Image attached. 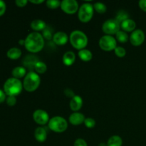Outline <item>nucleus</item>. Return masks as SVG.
Returning a JSON list of instances; mask_svg holds the SVG:
<instances>
[{
    "label": "nucleus",
    "mask_w": 146,
    "mask_h": 146,
    "mask_svg": "<svg viewBox=\"0 0 146 146\" xmlns=\"http://www.w3.org/2000/svg\"><path fill=\"white\" fill-rule=\"evenodd\" d=\"M24 41V46L26 49L33 54L40 52L44 48L45 44V40L42 34L35 31L28 34Z\"/></svg>",
    "instance_id": "f257e3e1"
},
{
    "label": "nucleus",
    "mask_w": 146,
    "mask_h": 146,
    "mask_svg": "<svg viewBox=\"0 0 146 146\" xmlns=\"http://www.w3.org/2000/svg\"><path fill=\"white\" fill-rule=\"evenodd\" d=\"M69 41L71 46L76 49L80 50L86 48L88 45V38L86 34L80 30H74L69 36Z\"/></svg>",
    "instance_id": "f03ea898"
},
{
    "label": "nucleus",
    "mask_w": 146,
    "mask_h": 146,
    "mask_svg": "<svg viewBox=\"0 0 146 146\" xmlns=\"http://www.w3.org/2000/svg\"><path fill=\"white\" fill-rule=\"evenodd\" d=\"M23 83L19 79L11 77L8 78L4 84V91L7 96H17L22 91Z\"/></svg>",
    "instance_id": "7ed1b4c3"
},
{
    "label": "nucleus",
    "mask_w": 146,
    "mask_h": 146,
    "mask_svg": "<svg viewBox=\"0 0 146 146\" xmlns=\"http://www.w3.org/2000/svg\"><path fill=\"white\" fill-rule=\"evenodd\" d=\"M41 78L39 75L34 71H30L26 75L23 81V87L27 92H34L39 87Z\"/></svg>",
    "instance_id": "20e7f679"
},
{
    "label": "nucleus",
    "mask_w": 146,
    "mask_h": 146,
    "mask_svg": "<svg viewBox=\"0 0 146 146\" xmlns=\"http://www.w3.org/2000/svg\"><path fill=\"white\" fill-rule=\"evenodd\" d=\"M48 126L53 132L61 133L66 131L68 128V122L64 117L54 116L50 118Z\"/></svg>",
    "instance_id": "39448f33"
},
{
    "label": "nucleus",
    "mask_w": 146,
    "mask_h": 146,
    "mask_svg": "<svg viewBox=\"0 0 146 146\" xmlns=\"http://www.w3.org/2000/svg\"><path fill=\"white\" fill-rule=\"evenodd\" d=\"M94 13V4L86 2L80 6L78 11V17L80 21L87 23L91 21Z\"/></svg>",
    "instance_id": "423d86ee"
},
{
    "label": "nucleus",
    "mask_w": 146,
    "mask_h": 146,
    "mask_svg": "<svg viewBox=\"0 0 146 146\" xmlns=\"http://www.w3.org/2000/svg\"><path fill=\"white\" fill-rule=\"evenodd\" d=\"M121 30V24L115 19H109L104 21L102 25V31L106 35L113 36Z\"/></svg>",
    "instance_id": "0eeeda50"
},
{
    "label": "nucleus",
    "mask_w": 146,
    "mask_h": 146,
    "mask_svg": "<svg viewBox=\"0 0 146 146\" xmlns=\"http://www.w3.org/2000/svg\"><path fill=\"white\" fill-rule=\"evenodd\" d=\"M100 48L104 51H111L115 50L117 46V41L113 36L104 35L100 38L98 41Z\"/></svg>",
    "instance_id": "6e6552de"
},
{
    "label": "nucleus",
    "mask_w": 146,
    "mask_h": 146,
    "mask_svg": "<svg viewBox=\"0 0 146 146\" xmlns=\"http://www.w3.org/2000/svg\"><path fill=\"white\" fill-rule=\"evenodd\" d=\"M61 9L67 14H74L78 11L79 6L76 0H63L61 3Z\"/></svg>",
    "instance_id": "1a4fd4ad"
},
{
    "label": "nucleus",
    "mask_w": 146,
    "mask_h": 146,
    "mask_svg": "<svg viewBox=\"0 0 146 146\" xmlns=\"http://www.w3.org/2000/svg\"><path fill=\"white\" fill-rule=\"evenodd\" d=\"M33 119L38 125H44L48 123L50 118L46 111L42 109H37L33 113Z\"/></svg>",
    "instance_id": "9d476101"
},
{
    "label": "nucleus",
    "mask_w": 146,
    "mask_h": 146,
    "mask_svg": "<svg viewBox=\"0 0 146 146\" xmlns=\"http://www.w3.org/2000/svg\"><path fill=\"white\" fill-rule=\"evenodd\" d=\"M145 33L141 29H135L131 33L129 36V41L134 46H139L145 41Z\"/></svg>",
    "instance_id": "9b49d317"
},
{
    "label": "nucleus",
    "mask_w": 146,
    "mask_h": 146,
    "mask_svg": "<svg viewBox=\"0 0 146 146\" xmlns=\"http://www.w3.org/2000/svg\"><path fill=\"white\" fill-rule=\"evenodd\" d=\"M53 41L58 46H64L69 40L66 33L64 31H58L53 35Z\"/></svg>",
    "instance_id": "f8f14e48"
},
{
    "label": "nucleus",
    "mask_w": 146,
    "mask_h": 146,
    "mask_svg": "<svg viewBox=\"0 0 146 146\" xmlns=\"http://www.w3.org/2000/svg\"><path fill=\"white\" fill-rule=\"evenodd\" d=\"M84 104L82 98L78 95H74L70 101V108L74 112H78L81 109Z\"/></svg>",
    "instance_id": "ddd939ff"
},
{
    "label": "nucleus",
    "mask_w": 146,
    "mask_h": 146,
    "mask_svg": "<svg viewBox=\"0 0 146 146\" xmlns=\"http://www.w3.org/2000/svg\"><path fill=\"white\" fill-rule=\"evenodd\" d=\"M86 118L82 113L74 112L70 115L68 121L73 125H79L84 123Z\"/></svg>",
    "instance_id": "4468645a"
},
{
    "label": "nucleus",
    "mask_w": 146,
    "mask_h": 146,
    "mask_svg": "<svg viewBox=\"0 0 146 146\" xmlns=\"http://www.w3.org/2000/svg\"><path fill=\"white\" fill-rule=\"evenodd\" d=\"M121 29L125 32H131L136 29V23L133 19H128L121 24Z\"/></svg>",
    "instance_id": "2eb2a0df"
},
{
    "label": "nucleus",
    "mask_w": 146,
    "mask_h": 146,
    "mask_svg": "<svg viewBox=\"0 0 146 146\" xmlns=\"http://www.w3.org/2000/svg\"><path fill=\"white\" fill-rule=\"evenodd\" d=\"M34 138L38 143L45 142L47 138V132L43 127H37L34 131Z\"/></svg>",
    "instance_id": "dca6fc26"
},
{
    "label": "nucleus",
    "mask_w": 146,
    "mask_h": 146,
    "mask_svg": "<svg viewBox=\"0 0 146 146\" xmlns=\"http://www.w3.org/2000/svg\"><path fill=\"white\" fill-rule=\"evenodd\" d=\"M76 61V54L74 51H68L64 54L62 57V61L64 65L67 66L73 65Z\"/></svg>",
    "instance_id": "f3484780"
},
{
    "label": "nucleus",
    "mask_w": 146,
    "mask_h": 146,
    "mask_svg": "<svg viewBox=\"0 0 146 146\" xmlns=\"http://www.w3.org/2000/svg\"><path fill=\"white\" fill-rule=\"evenodd\" d=\"M46 27V22L41 19H35L31 21V28L35 32L43 31Z\"/></svg>",
    "instance_id": "a211bd4d"
},
{
    "label": "nucleus",
    "mask_w": 146,
    "mask_h": 146,
    "mask_svg": "<svg viewBox=\"0 0 146 146\" xmlns=\"http://www.w3.org/2000/svg\"><path fill=\"white\" fill-rule=\"evenodd\" d=\"M21 54H22L21 50L17 47H12L9 48L7 53V57L11 60L19 59L21 56Z\"/></svg>",
    "instance_id": "6ab92c4d"
},
{
    "label": "nucleus",
    "mask_w": 146,
    "mask_h": 146,
    "mask_svg": "<svg viewBox=\"0 0 146 146\" xmlns=\"http://www.w3.org/2000/svg\"><path fill=\"white\" fill-rule=\"evenodd\" d=\"M11 74L14 78L20 79L21 78H24L27 75V69L24 66H17L13 68L11 71Z\"/></svg>",
    "instance_id": "aec40b11"
},
{
    "label": "nucleus",
    "mask_w": 146,
    "mask_h": 146,
    "mask_svg": "<svg viewBox=\"0 0 146 146\" xmlns=\"http://www.w3.org/2000/svg\"><path fill=\"white\" fill-rule=\"evenodd\" d=\"M78 55L80 59L83 61H85V62L90 61L93 58L92 52L87 48H84V49L78 51Z\"/></svg>",
    "instance_id": "412c9836"
},
{
    "label": "nucleus",
    "mask_w": 146,
    "mask_h": 146,
    "mask_svg": "<svg viewBox=\"0 0 146 146\" xmlns=\"http://www.w3.org/2000/svg\"><path fill=\"white\" fill-rule=\"evenodd\" d=\"M107 146H122L123 140L121 136L118 135H114L108 138L106 143Z\"/></svg>",
    "instance_id": "4be33fe9"
},
{
    "label": "nucleus",
    "mask_w": 146,
    "mask_h": 146,
    "mask_svg": "<svg viewBox=\"0 0 146 146\" xmlns=\"http://www.w3.org/2000/svg\"><path fill=\"white\" fill-rule=\"evenodd\" d=\"M34 67L36 73L38 74H43L47 71L46 64L41 61L35 62V64H34Z\"/></svg>",
    "instance_id": "5701e85b"
},
{
    "label": "nucleus",
    "mask_w": 146,
    "mask_h": 146,
    "mask_svg": "<svg viewBox=\"0 0 146 146\" xmlns=\"http://www.w3.org/2000/svg\"><path fill=\"white\" fill-rule=\"evenodd\" d=\"M115 39L117 41L120 43H126L127 41L129 40V36L127 34V32L123 31V30H120L116 34H115Z\"/></svg>",
    "instance_id": "b1692460"
},
{
    "label": "nucleus",
    "mask_w": 146,
    "mask_h": 146,
    "mask_svg": "<svg viewBox=\"0 0 146 146\" xmlns=\"http://www.w3.org/2000/svg\"><path fill=\"white\" fill-rule=\"evenodd\" d=\"M94 8L98 14H105L107 11L106 5L102 2H96L94 4Z\"/></svg>",
    "instance_id": "393cba45"
},
{
    "label": "nucleus",
    "mask_w": 146,
    "mask_h": 146,
    "mask_svg": "<svg viewBox=\"0 0 146 146\" xmlns=\"http://www.w3.org/2000/svg\"><path fill=\"white\" fill-rule=\"evenodd\" d=\"M115 19L120 23V24H121L123 21L129 19V17H128V14L126 11H118V12H117V14L116 16H115Z\"/></svg>",
    "instance_id": "a878e982"
},
{
    "label": "nucleus",
    "mask_w": 146,
    "mask_h": 146,
    "mask_svg": "<svg viewBox=\"0 0 146 146\" xmlns=\"http://www.w3.org/2000/svg\"><path fill=\"white\" fill-rule=\"evenodd\" d=\"M61 1H58V0H47L46 1L47 7L51 9H55L61 7Z\"/></svg>",
    "instance_id": "bb28decb"
},
{
    "label": "nucleus",
    "mask_w": 146,
    "mask_h": 146,
    "mask_svg": "<svg viewBox=\"0 0 146 146\" xmlns=\"http://www.w3.org/2000/svg\"><path fill=\"white\" fill-rule=\"evenodd\" d=\"M115 54L118 57V58H123L126 55V50L125 48L122 46H117L114 50Z\"/></svg>",
    "instance_id": "cd10ccee"
},
{
    "label": "nucleus",
    "mask_w": 146,
    "mask_h": 146,
    "mask_svg": "<svg viewBox=\"0 0 146 146\" xmlns=\"http://www.w3.org/2000/svg\"><path fill=\"white\" fill-rule=\"evenodd\" d=\"M84 123L86 128H93L96 126V121L94 118H91V117H88V118H86Z\"/></svg>",
    "instance_id": "c85d7f7f"
},
{
    "label": "nucleus",
    "mask_w": 146,
    "mask_h": 146,
    "mask_svg": "<svg viewBox=\"0 0 146 146\" xmlns=\"http://www.w3.org/2000/svg\"><path fill=\"white\" fill-rule=\"evenodd\" d=\"M42 32V36H44V39L46 38V39L47 40H51V38H53L52 32H51V31L48 28V27H46Z\"/></svg>",
    "instance_id": "c756f323"
},
{
    "label": "nucleus",
    "mask_w": 146,
    "mask_h": 146,
    "mask_svg": "<svg viewBox=\"0 0 146 146\" xmlns=\"http://www.w3.org/2000/svg\"><path fill=\"white\" fill-rule=\"evenodd\" d=\"M17 100L16 96H7V99H6L7 104L9 106H14L17 104Z\"/></svg>",
    "instance_id": "7c9ffc66"
},
{
    "label": "nucleus",
    "mask_w": 146,
    "mask_h": 146,
    "mask_svg": "<svg viewBox=\"0 0 146 146\" xmlns=\"http://www.w3.org/2000/svg\"><path fill=\"white\" fill-rule=\"evenodd\" d=\"M74 146H88L86 141L83 138H78L75 141Z\"/></svg>",
    "instance_id": "2f4dec72"
},
{
    "label": "nucleus",
    "mask_w": 146,
    "mask_h": 146,
    "mask_svg": "<svg viewBox=\"0 0 146 146\" xmlns=\"http://www.w3.org/2000/svg\"><path fill=\"white\" fill-rule=\"evenodd\" d=\"M6 9H7L6 3L2 0H0V17L5 13Z\"/></svg>",
    "instance_id": "473e14b6"
},
{
    "label": "nucleus",
    "mask_w": 146,
    "mask_h": 146,
    "mask_svg": "<svg viewBox=\"0 0 146 146\" xmlns=\"http://www.w3.org/2000/svg\"><path fill=\"white\" fill-rule=\"evenodd\" d=\"M28 1L27 0H16L15 4L18 7H24L27 6Z\"/></svg>",
    "instance_id": "72a5a7b5"
},
{
    "label": "nucleus",
    "mask_w": 146,
    "mask_h": 146,
    "mask_svg": "<svg viewBox=\"0 0 146 146\" xmlns=\"http://www.w3.org/2000/svg\"><path fill=\"white\" fill-rule=\"evenodd\" d=\"M138 5L142 11L146 12V0H140L138 2Z\"/></svg>",
    "instance_id": "f704fd0d"
},
{
    "label": "nucleus",
    "mask_w": 146,
    "mask_h": 146,
    "mask_svg": "<svg viewBox=\"0 0 146 146\" xmlns=\"http://www.w3.org/2000/svg\"><path fill=\"white\" fill-rule=\"evenodd\" d=\"M6 99H7V95H6L5 92L0 89V104L6 101Z\"/></svg>",
    "instance_id": "c9c22d12"
},
{
    "label": "nucleus",
    "mask_w": 146,
    "mask_h": 146,
    "mask_svg": "<svg viewBox=\"0 0 146 146\" xmlns=\"http://www.w3.org/2000/svg\"><path fill=\"white\" fill-rule=\"evenodd\" d=\"M29 2L32 3L34 4H40L44 2V0H30Z\"/></svg>",
    "instance_id": "e433bc0d"
},
{
    "label": "nucleus",
    "mask_w": 146,
    "mask_h": 146,
    "mask_svg": "<svg viewBox=\"0 0 146 146\" xmlns=\"http://www.w3.org/2000/svg\"><path fill=\"white\" fill-rule=\"evenodd\" d=\"M24 43H25L24 39H21V40H19V44H22V45H24Z\"/></svg>",
    "instance_id": "4c0bfd02"
},
{
    "label": "nucleus",
    "mask_w": 146,
    "mask_h": 146,
    "mask_svg": "<svg viewBox=\"0 0 146 146\" xmlns=\"http://www.w3.org/2000/svg\"><path fill=\"white\" fill-rule=\"evenodd\" d=\"M99 146H107V145H106V144L104 143H101V144H100Z\"/></svg>",
    "instance_id": "58836bf2"
}]
</instances>
